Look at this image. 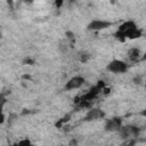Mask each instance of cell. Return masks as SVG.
Listing matches in <instances>:
<instances>
[{
    "mask_svg": "<svg viewBox=\"0 0 146 146\" xmlns=\"http://www.w3.org/2000/svg\"><path fill=\"white\" fill-rule=\"evenodd\" d=\"M141 56H143V52H141V50H140L139 48H130V49L127 51V57H128V59H129L130 62H133V63L138 62V60L141 58Z\"/></svg>",
    "mask_w": 146,
    "mask_h": 146,
    "instance_id": "cell-8",
    "label": "cell"
},
{
    "mask_svg": "<svg viewBox=\"0 0 146 146\" xmlns=\"http://www.w3.org/2000/svg\"><path fill=\"white\" fill-rule=\"evenodd\" d=\"M113 23L112 22H108V21H104V19H94L91 21L87 29L90 30V31H100V30H105L107 27H110Z\"/></svg>",
    "mask_w": 146,
    "mask_h": 146,
    "instance_id": "cell-5",
    "label": "cell"
},
{
    "mask_svg": "<svg viewBox=\"0 0 146 146\" xmlns=\"http://www.w3.org/2000/svg\"><path fill=\"white\" fill-rule=\"evenodd\" d=\"M13 146H32V144H31V141L29 139H22L18 143L14 144Z\"/></svg>",
    "mask_w": 146,
    "mask_h": 146,
    "instance_id": "cell-10",
    "label": "cell"
},
{
    "mask_svg": "<svg viewBox=\"0 0 146 146\" xmlns=\"http://www.w3.org/2000/svg\"><path fill=\"white\" fill-rule=\"evenodd\" d=\"M105 117V112L100 108H90L86 116H84V121H95V120H99V119H104Z\"/></svg>",
    "mask_w": 146,
    "mask_h": 146,
    "instance_id": "cell-6",
    "label": "cell"
},
{
    "mask_svg": "<svg viewBox=\"0 0 146 146\" xmlns=\"http://www.w3.org/2000/svg\"><path fill=\"white\" fill-rule=\"evenodd\" d=\"M106 68H107V71H110L114 74H121L128 70V64L121 59H113L107 64Z\"/></svg>",
    "mask_w": 146,
    "mask_h": 146,
    "instance_id": "cell-3",
    "label": "cell"
},
{
    "mask_svg": "<svg viewBox=\"0 0 146 146\" xmlns=\"http://www.w3.org/2000/svg\"><path fill=\"white\" fill-rule=\"evenodd\" d=\"M86 82L84 78L81 76V75H75L73 78H71L64 86V89L65 90H75V89H79L83 86V83Z\"/></svg>",
    "mask_w": 146,
    "mask_h": 146,
    "instance_id": "cell-4",
    "label": "cell"
},
{
    "mask_svg": "<svg viewBox=\"0 0 146 146\" xmlns=\"http://www.w3.org/2000/svg\"><path fill=\"white\" fill-rule=\"evenodd\" d=\"M137 143V139L131 138V139H124V141L120 145V146H135Z\"/></svg>",
    "mask_w": 146,
    "mask_h": 146,
    "instance_id": "cell-9",
    "label": "cell"
},
{
    "mask_svg": "<svg viewBox=\"0 0 146 146\" xmlns=\"http://www.w3.org/2000/svg\"><path fill=\"white\" fill-rule=\"evenodd\" d=\"M121 127H122V124H121V119L120 117H112V119L107 120L106 123H105V130L110 131V132L119 131V129Z\"/></svg>",
    "mask_w": 146,
    "mask_h": 146,
    "instance_id": "cell-7",
    "label": "cell"
},
{
    "mask_svg": "<svg viewBox=\"0 0 146 146\" xmlns=\"http://www.w3.org/2000/svg\"><path fill=\"white\" fill-rule=\"evenodd\" d=\"M143 34V31L137 26L133 21H125L123 22L115 32V38L124 41L125 39H138Z\"/></svg>",
    "mask_w": 146,
    "mask_h": 146,
    "instance_id": "cell-1",
    "label": "cell"
},
{
    "mask_svg": "<svg viewBox=\"0 0 146 146\" xmlns=\"http://www.w3.org/2000/svg\"><path fill=\"white\" fill-rule=\"evenodd\" d=\"M89 58H90V55H89L88 52H82V54H81V56H80V62L86 63Z\"/></svg>",
    "mask_w": 146,
    "mask_h": 146,
    "instance_id": "cell-11",
    "label": "cell"
},
{
    "mask_svg": "<svg viewBox=\"0 0 146 146\" xmlns=\"http://www.w3.org/2000/svg\"><path fill=\"white\" fill-rule=\"evenodd\" d=\"M2 107H3V104L1 103L0 104V124H2L3 122H5V114H3V110H2Z\"/></svg>",
    "mask_w": 146,
    "mask_h": 146,
    "instance_id": "cell-12",
    "label": "cell"
},
{
    "mask_svg": "<svg viewBox=\"0 0 146 146\" xmlns=\"http://www.w3.org/2000/svg\"><path fill=\"white\" fill-rule=\"evenodd\" d=\"M119 133L122 139H137L140 133V129L136 125H124L119 129Z\"/></svg>",
    "mask_w": 146,
    "mask_h": 146,
    "instance_id": "cell-2",
    "label": "cell"
}]
</instances>
